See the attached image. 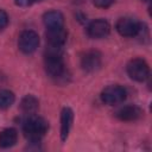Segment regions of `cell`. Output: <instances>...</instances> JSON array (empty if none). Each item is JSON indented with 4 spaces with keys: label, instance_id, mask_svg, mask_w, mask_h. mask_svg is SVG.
<instances>
[{
    "label": "cell",
    "instance_id": "cell-1",
    "mask_svg": "<svg viewBox=\"0 0 152 152\" xmlns=\"http://www.w3.org/2000/svg\"><path fill=\"white\" fill-rule=\"evenodd\" d=\"M49 129V122L42 118L31 114L23 122V133L30 142H39Z\"/></svg>",
    "mask_w": 152,
    "mask_h": 152
},
{
    "label": "cell",
    "instance_id": "cell-6",
    "mask_svg": "<svg viewBox=\"0 0 152 152\" xmlns=\"http://www.w3.org/2000/svg\"><path fill=\"white\" fill-rule=\"evenodd\" d=\"M115 28H116L118 33L122 37H135L139 34L141 24L133 18L124 17L116 21Z\"/></svg>",
    "mask_w": 152,
    "mask_h": 152
},
{
    "label": "cell",
    "instance_id": "cell-5",
    "mask_svg": "<svg viewBox=\"0 0 152 152\" xmlns=\"http://www.w3.org/2000/svg\"><path fill=\"white\" fill-rule=\"evenodd\" d=\"M39 45V36L32 30H25L20 33L18 39V48L23 53H33Z\"/></svg>",
    "mask_w": 152,
    "mask_h": 152
},
{
    "label": "cell",
    "instance_id": "cell-20",
    "mask_svg": "<svg viewBox=\"0 0 152 152\" xmlns=\"http://www.w3.org/2000/svg\"><path fill=\"white\" fill-rule=\"evenodd\" d=\"M141 1H142V2H150L151 0H141Z\"/></svg>",
    "mask_w": 152,
    "mask_h": 152
},
{
    "label": "cell",
    "instance_id": "cell-12",
    "mask_svg": "<svg viewBox=\"0 0 152 152\" xmlns=\"http://www.w3.org/2000/svg\"><path fill=\"white\" fill-rule=\"evenodd\" d=\"M43 23L46 28L64 26V17L59 11H48L43 14Z\"/></svg>",
    "mask_w": 152,
    "mask_h": 152
},
{
    "label": "cell",
    "instance_id": "cell-2",
    "mask_svg": "<svg viewBox=\"0 0 152 152\" xmlns=\"http://www.w3.org/2000/svg\"><path fill=\"white\" fill-rule=\"evenodd\" d=\"M62 48L49 46L44 56V66L46 74L52 78H59L64 75L65 68L62 57Z\"/></svg>",
    "mask_w": 152,
    "mask_h": 152
},
{
    "label": "cell",
    "instance_id": "cell-3",
    "mask_svg": "<svg viewBox=\"0 0 152 152\" xmlns=\"http://www.w3.org/2000/svg\"><path fill=\"white\" fill-rule=\"evenodd\" d=\"M126 71L128 76L137 82H144L150 77V66L142 58L131 59L126 66Z\"/></svg>",
    "mask_w": 152,
    "mask_h": 152
},
{
    "label": "cell",
    "instance_id": "cell-19",
    "mask_svg": "<svg viewBox=\"0 0 152 152\" xmlns=\"http://www.w3.org/2000/svg\"><path fill=\"white\" fill-rule=\"evenodd\" d=\"M31 2H39V1H43V0H30Z\"/></svg>",
    "mask_w": 152,
    "mask_h": 152
},
{
    "label": "cell",
    "instance_id": "cell-16",
    "mask_svg": "<svg viewBox=\"0 0 152 152\" xmlns=\"http://www.w3.org/2000/svg\"><path fill=\"white\" fill-rule=\"evenodd\" d=\"M115 0H93V4L99 8H108L114 4Z\"/></svg>",
    "mask_w": 152,
    "mask_h": 152
},
{
    "label": "cell",
    "instance_id": "cell-17",
    "mask_svg": "<svg viewBox=\"0 0 152 152\" xmlns=\"http://www.w3.org/2000/svg\"><path fill=\"white\" fill-rule=\"evenodd\" d=\"M7 25H8V14L4 10H0V31L5 30Z\"/></svg>",
    "mask_w": 152,
    "mask_h": 152
},
{
    "label": "cell",
    "instance_id": "cell-10",
    "mask_svg": "<svg viewBox=\"0 0 152 152\" xmlns=\"http://www.w3.org/2000/svg\"><path fill=\"white\" fill-rule=\"evenodd\" d=\"M142 115V110L135 104H127L120 107L115 112V116L121 121H135Z\"/></svg>",
    "mask_w": 152,
    "mask_h": 152
},
{
    "label": "cell",
    "instance_id": "cell-7",
    "mask_svg": "<svg viewBox=\"0 0 152 152\" xmlns=\"http://www.w3.org/2000/svg\"><path fill=\"white\" fill-rule=\"evenodd\" d=\"M45 37H46L48 46L62 48V46L64 45V43L66 42L68 32H66V30H65L64 26L50 27V28H46Z\"/></svg>",
    "mask_w": 152,
    "mask_h": 152
},
{
    "label": "cell",
    "instance_id": "cell-14",
    "mask_svg": "<svg viewBox=\"0 0 152 152\" xmlns=\"http://www.w3.org/2000/svg\"><path fill=\"white\" fill-rule=\"evenodd\" d=\"M39 107V101L37 100V97H34L33 95H26L23 97L21 102H20V109L23 113L25 114H34L37 112Z\"/></svg>",
    "mask_w": 152,
    "mask_h": 152
},
{
    "label": "cell",
    "instance_id": "cell-8",
    "mask_svg": "<svg viewBox=\"0 0 152 152\" xmlns=\"http://www.w3.org/2000/svg\"><path fill=\"white\" fill-rule=\"evenodd\" d=\"M110 32V25L104 19H95L87 26V33L90 38H104Z\"/></svg>",
    "mask_w": 152,
    "mask_h": 152
},
{
    "label": "cell",
    "instance_id": "cell-9",
    "mask_svg": "<svg viewBox=\"0 0 152 152\" xmlns=\"http://www.w3.org/2000/svg\"><path fill=\"white\" fill-rule=\"evenodd\" d=\"M101 53L96 50H89L81 57V66L88 72L96 71L101 66Z\"/></svg>",
    "mask_w": 152,
    "mask_h": 152
},
{
    "label": "cell",
    "instance_id": "cell-18",
    "mask_svg": "<svg viewBox=\"0 0 152 152\" xmlns=\"http://www.w3.org/2000/svg\"><path fill=\"white\" fill-rule=\"evenodd\" d=\"M18 6H28L31 4L30 0H14Z\"/></svg>",
    "mask_w": 152,
    "mask_h": 152
},
{
    "label": "cell",
    "instance_id": "cell-4",
    "mask_svg": "<svg viewBox=\"0 0 152 152\" xmlns=\"http://www.w3.org/2000/svg\"><path fill=\"white\" fill-rule=\"evenodd\" d=\"M126 95H127V91L124 87L119 84H110V86H107L101 91L100 96L103 103L108 106H116L125 101Z\"/></svg>",
    "mask_w": 152,
    "mask_h": 152
},
{
    "label": "cell",
    "instance_id": "cell-13",
    "mask_svg": "<svg viewBox=\"0 0 152 152\" xmlns=\"http://www.w3.org/2000/svg\"><path fill=\"white\" fill-rule=\"evenodd\" d=\"M18 140V132L17 129L8 127L0 132V147L1 148H8L12 147Z\"/></svg>",
    "mask_w": 152,
    "mask_h": 152
},
{
    "label": "cell",
    "instance_id": "cell-15",
    "mask_svg": "<svg viewBox=\"0 0 152 152\" xmlns=\"http://www.w3.org/2000/svg\"><path fill=\"white\" fill-rule=\"evenodd\" d=\"M15 101V95L13 91L8 89L0 90V109H7Z\"/></svg>",
    "mask_w": 152,
    "mask_h": 152
},
{
    "label": "cell",
    "instance_id": "cell-11",
    "mask_svg": "<svg viewBox=\"0 0 152 152\" xmlns=\"http://www.w3.org/2000/svg\"><path fill=\"white\" fill-rule=\"evenodd\" d=\"M74 121V112L70 107H64L61 112V140L65 141L69 137Z\"/></svg>",
    "mask_w": 152,
    "mask_h": 152
}]
</instances>
